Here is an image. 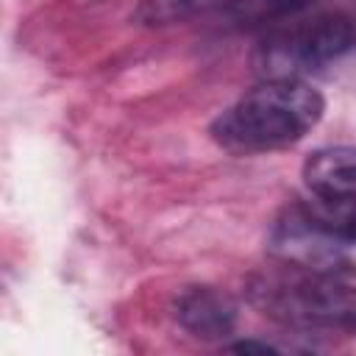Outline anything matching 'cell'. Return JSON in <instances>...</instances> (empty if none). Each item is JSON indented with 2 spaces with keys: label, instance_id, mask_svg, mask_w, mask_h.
<instances>
[{
  "label": "cell",
  "instance_id": "30bf717a",
  "mask_svg": "<svg viewBox=\"0 0 356 356\" xmlns=\"http://www.w3.org/2000/svg\"><path fill=\"white\" fill-rule=\"evenodd\" d=\"M231 350H236V353H275L278 348H273L267 342H256V339H242V342H234Z\"/></svg>",
  "mask_w": 356,
  "mask_h": 356
},
{
  "label": "cell",
  "instance_id": "ba28073f",
  "mask_svg": "<svg viewBox=\"0 0 356 356\" xmlns=\"http://www.w3.org/2000/svg\"><path fill=\"white\" fill-rule=\"evenodd\" d=\"M211 3H220V0H139V6L134 8V22L147 28L172 25L209 8Z\"/></svg>",
  "mask_w": 356,
  "mask_h": 356
},
{
  "label": "cell",
  "instance_id": "8992f818",
  "mask_svg": "<svg viewBox=\"0 0 356 356\" xmlns=\"http://www.w3.org/2000/svg\"><path fill=\"white\" fill-rule=\"evenodd\" d=\"M303 184L317 200H356V147L331 145L314 150L303 161Z\"/></svg>",
  "mask_w": 356,
  "mask_h": 356
},
{
  "label": "cell",
  "instance_id": "6da1fadb",
  "mask_svg": "<svg viewBox=\"0 0 356 356\" xmlns=\"http://www.w3.org/2000/svg\"><path fill=\"white\" fill-rule=\"evenodd\" d=\"M325 111L323 95L300 78L261 81L211 122V139L231 153H264L300 142Z\"/></svg>",
  "mask_w": 356,
  "mask_h": 356
},
{
  "label": "cell",
  "instance_id": "3957f363",
  "mask_svg": "<svg viewBox=\"0 0 356 356\" xmlns=\"http://www.w3.org/2000/svg\"><path fill=\"white\" fill-rule=\"evenodd\" d=\"M356 47V25L342 11L292 17L273 28L250 53V67L261 81L300 78Z\"/></svg>",
  "mask_w": 356,
  "mask_h": 356
},
{
  "label": "cell",
  "instance_id": "9c48e42d",
  "mask_svg": "<svg viewBox=\"0 0 356 356\" xmlns=\"http://www.w3.org/2000/svg\"><path fill=\"white\" fill-rule=\"evenodd\" d=\"M309 209L314 217L331 228L337 236H342L348 245H356V200L348 203H331V200H312Z\"/></svg>",
  "mask_w": 356,
  "mask_h": 356
},
{
  "label": "cell",
  "instance_id": "5b68a950",
  "mask_svg": "<svg viewBox=\"0 0 356 356\" xmlns=\"http://www.w3.org/2000/svg\"><path fill=\"white\" fill-rule=\"evenodd\" d=\"M178 325L203 342H222L236 331L239 306L217 286H186L175 300Z\"/></svg>",
  "mask_w": 356,
  "mask_h": 356
},
{
  "label": "cell",
  "instance_id": "52a82bcc",
  "mask_svg": "<svg viewBox=\"0 0 356 356\" xmlns=\"http://www.w3.org/2000/svg\"><path fill=\"white\" fill-rule=\"evenodd\" d=\"M317 0H220V19L228 28H256V25H281L292 17H300Z\"/></svg>",
  "mask_w": 356,
  "mask_h": 356
},
{
  "label": "cell",
  "instance_id": "7a4b0ae2",
  "mask_svg": "<svg viewBox=\"0 0 356 356\" xmlns=\"http://www.w3.org/2000/svg\"><path fill=\"white\" fill-rule=\"evenodd\" d=\"M248 300L270 320L300 331H356V286L345 275L281 264L248 281Z\"/></svg>",
  "mask_w": 356,
  "mask_h": 356
},
{
  "label": "cell",
  "instance_id": "277c9868",
  "mask_svg": "<svg viewBox=\"0 0 356 356\" xmlns=\"http://www.w3.org/2000/svg\"><path fill=\"white\" fill-rule=\"evenodd\" d=\"M267 250L278 264L295 270L328 275H348L353 270L348 242L325 228L309 203H292L275 217L267 234Z\"/></svg>",
  "mask_w": 356,
  "mask_h": 356
}]
</instances>
